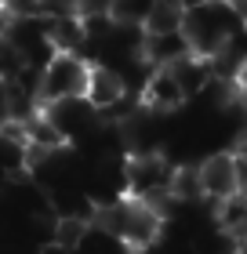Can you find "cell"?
I'll return each mask as SVG.
<instances>
[{
	"label": "cell",
	"instance_id": "cell-11",
	"mask_svg": "<svg viewBox=\"0 0 247 254\" xmlns=\"http://www.w3.org/2000/svg\"><path fill=\"white\" fill-rule=\"evenodd\" d=\"M167 69H171V76L178 80V87L185 91V98H196L200 91L211 84V65H207L204 55H185V59L171 62Z\"/></svg>",
	"mask_w": 247,
	"mask_h": 254
},
{
	"label": "cell",
	"instance_id": "cell-14",
	"mask_svg": "<svg viewBox=\"0 0 247 254\" xmlns=\"http://www.w3.org/2000/svg\"><path fill=\"white\" fill-rule=\"evenodd\" d=\"M171 196L178 203H200V200H204L196 164H178V167H174V175H171Z\"/></svg>",
	"mask_w": 247,
	"mask_h": 254
},
{
	"label": "cell",
	"instance_id": "cell-3",
	"mask_svg": "<svg viewBox=\"0 0 247 254\" xmlns=\"http://www.w3.org/2000/svg\"><path fill=\"white\" fill-rule=\"evenodd\" d=\"M171 175H174L171 156H164V153H135V156L124 160V196L157 203L164 196H171Z\"/></svg>",
	"mask_w": 247,
	"mask_h": 254
},
{
	"label": "cell",
	"instance_id": "cell-1",
	"mask_svg": "<svg viewBox=\"0 0 247 254\" xmlns=\"http://www.w3.org/2000/svg\"><path fill=\"white\" fill-rule=\"evenodd\" d=\"M91 225L113 233L131 254L149 251L164 236V218L146 200H131V196H116L109 203H98L91 214Z\"/></svg>",
	"mask_w": 247,
	"mask_h": 254
},
{
	"label": "cell",
	"instance_id": "cell-18",
	"mask_svg": "<svg viewBox=\"0 0 247 254\" xmlns=\"http://www.w3.org/2000/svg\"><path fill=\"white\" fill-rule=\"evenodd\" d=\"M233 84H237V91L247 98V59L240 62V69H237V76H233Z\"/></svg>",
	"mask_w": 247,
	"mask_h": 254
},
{
	"label": "cell",
	"instance_id": "cell-7",
	"mask_svg": "<svg viewBox=\"0 0 247 254\" xmlns=\"http://www.w3.org/2000/svg\"><path fill=\"white\" fill-rule=\"evenodd\" d=\"M138 98H142V106L149 113H160V117H167V113H178L185 102V91L178 87V80L171 76V69H153L146 76L142 91H138Z\"/></svg>",
	"mask_w": 247,
	"mask_h": 254
},
{
	"label": "cell",
	"instance_id": "cell-12",
	"mask_svg": "<svg viewBox=\"0 0 247 254\" xmlns=\"http://www.w3.org/2000/svg\"><path fill=\"white\" fill-rule=\"evenodd\" d=\"M215 225L222 233H229L233 240H244L247 236V192H233L226 200H218V211H215Z\"/></svg>",
	"mask_w": 247,
	"mask_h": 254
},
{
	"label": "cell",
	"instance_id": "cell-20",
	"mask_svg": "<svg viewBox=\"0 0 247 254\" xmlns=\"http://www.w3.org/2000/svg\"><path fill=\"white\" fill-rule=\"evenodd\" d=\"M37 254H73V251L62 247V244H55V240H48V244H40V247H37Z\"/></svg>",
	"mask_w": 247,
	"mask_h": 254
},
{
	"label": "cell",
	"instance_id": "cell-21",
	"mask_svg": "<svg viewBox=\"0 0 247 254\" xmlns=\"http://www.w3.org/2000/svg\"><path fill=\"white\" fill-rule=\"evenodd\" d=\"M178 4H182L185 11H193V7H204V4H211V0H178Z\"/></svg>",
	"mask_w": 247,
	"mask_h": 254
},
{
	"label": "cell",
	"instance_id": "cell-15",
	"mask_svg": "<svg viewBox=\"0 0 247 254\" xmlns=\"http://www.w3.org/2000/svg\"><path fill=\"white\" fill-rule=\"evenodd\" d=\"M149 4L153 0H109V18L113 22H127V26H142Z\"/></svg>",
	"mask_w": 247,
	"mask_h": 254
},
{
	"label": "cell",
	"instance_id": "cell-16",
	"mask_svg": "<svg viewBox=\"0 0 247 254\" xmlns=\"http://www.w3.org/2000/svg\"><path fill=\"white\" fill-rule=\"evenodd\" d=\"M22 69H26V59H22V51L11 44L7 37H0V80H15Z\"/></svg>",
	"mask_w": 247,
	"mask_h": 254
},
{
	"label": "cell",
	"instance_id": "cell-9",
	"mask_svg": "<svg viewBox=\"0 0 247 254\" xmlns=\"http://www.w3.org/2000/svg\"><path fill=\"white\" fill-rule=\"evenodd\" d=\"M138 55H142L153 69H167L171 62H178V59H185V55H193V51H189L185 33L174 29V33H142Z\"/></svg>",
	"mask_w": 247,
	"mask_h": 254
},
{
	"label": "cell",
	"instance_id": "cell-17",
	"mask_svg": "<svg viewBox=\"0 0 247 254\" xmlns=\"http://www.w3.org/2000/svg\"><path fill=\"white\" fill-rule=\"evenodd\" d=\"M11 120V84L0 80V127Z\"/></svg>",
	"mask_w": 247,
	"mask_h": 254
},
{
	"label": "cell",
	"instance_id": "cell-5",
	"mask_svg": "<svg viewBox=\"0 0 247 254\" xmlns=\"http://www.w3.org/2000/svg\"><path fill=\"white\" fill-rule=\"evenodd\" d=\"M196 175H200V192H204V200H211V203L240 192V167H237V156L233 153L204 156L196 164Z\"/></svg>",
	"mask_w": 247,
	"mask_h": 254
},
{
	"label": "cell",
	"instance_id": "cell-13",
	"mask_svg": "<svg viewBox=\"0 0 247 254\" xmlns=\"http://www.w3.org/2000/svg\"><path fill=\"white\" fill-rule=\"evenodd\" d=\"M185 22V7L178 0H153L146 18H142V33H174Z\"/></svg>",
	"mask_w": 247,
	"mask_h": 254
},
{
	"label": "cell",
	"instance_id": "cell-19",
	"mask_svg": "<svg viewBox=\"0 0 247 254\" xmlns=\"http://www.w3.org/2000/svg\"><path fill=\"white\" fill-rule=\"evenodd\" d=\"M229 11L237 15L240 26H247V0H229Z\"/></svg>",
	"mask_w": 247,
	"mask_h": 254
},
{
	"label": "cell",
	"instance_id": "cell-8",
	"mask_svg": "<svg viewBox=\"0 0 247 254\" xmlns=\"http://www.w3.org/2000/svg\"><path fill=\"white\" fill-rule=\"evenodd\" d=\"M84 98L102 113V109L116 106L120 98H127V87H124V80H120L116 69L91 62V65H87V80H84Z\"/></svg>",
	"mask_w": 247,
	"mask_h": 254
},
{
	"label": "cell",
	"instance_id": "cell-6",
	"mask_svg": "<svg viewBox=\"0 0 247 254\" xmlns=\"http://www.w3.org/2000/svg\"><path fill=\"white\" fill-rule=\"evenodd\" d=\"M44 117H48L58 131H62L66 142H77L84 131L98 124V109L91 106L84 95H73V98H58V102H44Z\"/></svg>",
	"mask_w": 247,
	"mask_h": 254
},
{
	"label": "cell",
	"instance_id": "cell-10",
	"mask_svg": "<svg viewBox=\"0 0 247 254\" xmlns=\"http://www.w3.org/2000/svg\"><path fill=\"white\" fill-rule=\"evenodd\" d=\"M48 22V44L51 51H66V55H80L84 51V22L80 15H44Z\"/></svg>",
	"mask_w": 247,
	"mask_h": 254
},
{
	"label": "cell",
	"instance_id": "cell-2",
	"mask_svg": "<svg viewBox=\"0 0 247 254\" xmlns=\"http://www.w3.org/2000/svg\"><path fill=\"white\" fill-rule=\"evenodd\" d=\"M237 29H247V26H240L237 15L229 11V4H218V0L185 11V22H182V33H185V40H189V51L204 55V59L215 55Z\"/></svg>",
	"mask_w": 247,
	"mask_h": 254
},
{
	"label": "cell",
	"instance_id": "cell-4",
	"mask_svg": "<svg viewBox=\"0 0 247 254\" xmlns=\"http://www.w3.org/2000/svg\"><path fill=\"white\" fill-rule=\"evenodd\" d=\"M87 59L84 55H66L55 51L48 62L40 65V106L58 98H73L84 95V80H87Z\"/></svg>",
	"mask_w": 247,
	"mask_h": 254
}]
</instances>
